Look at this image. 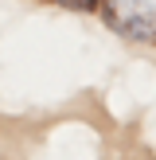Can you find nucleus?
<instances>
[{"mask_svg":"<svg viewBox=\"0 0 156 160\" xmlns=\"http://www.w3.org/2000/svg\"><path fill=\"white\" fill-rule=\"evenodd\" d=\"M101 20L109 31L133 43H156V8L148 0H101Z\"/></svg>","mask_w":156,"mask_h":160,"instance_id":"obj_1","label":"nucleus"},{"mask_svg":"<svg viewBox=\"0 0 156 160\" xmlns=\"http://www.w3.org/2000/svg\"><path fill=\"white\" fill-rule=\"evenodd\" d=\"M55 4L74 8V12H98V4H101V0H55Z\"/></svg>","mask_w":156,"mask_h":160,"instance_id":"obj_2","label":"nucleus"}]
</instances>
